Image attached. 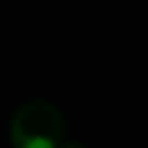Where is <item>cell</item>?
Wrapping results in <instances>:
<instances>
[{"instance_id": "6da1fadb", "label": "cell", "mask_w": 148, "mask_h": 148, "mask_svg": "<svg viewBox=\"0 0 148 148\" xmlns=\"http://www.w3.org/2000/svg\"><path fill=\"white\" fill-rule=\"evenodd\" d=\"M9 139L14 148H58L62 141L60 111L49 102L23 104L12 118Z\"/></svg>"}, {"instance_id": "7a4b0ae2", "label": "cell", "mask_w": 148, "mask_h": 148, "mask_svg": "<svg viewBox=\"0 0 148 148\" xmlns=\"http://www.w3.org/2000/svg\"><path fill=\"white\" fill-rule=\"evenodd\" d=\"M58 148H83L81 143H62V146H58Z\"/></svg>"}]
</instances>
